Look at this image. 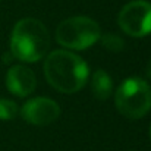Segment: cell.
<instances>
[{
	"label": "cell",
	"mask_w": 151,
	"mask_h": 151,
	"mask_svg": "<svg viewBox=\"0 0 151 151\" xmlns=\"http://www.w3.org/2000/svg\"><path fill=\"white\" fill-rule=\"evenodd\" d=\"M44 75L54 90L65 94L78 93L88 79V65L75 53L54 50L44 60Z\"/></svg>",
	"instance_id": "cell-1"
},
{
	"label": "cell",
	"mask_w": 151,
	"mask_h": 151,
	"mask_svg": "<svg viewBox=\"0 0 151 151\" xmlns=\"http://www.w3.org/2000/svg\"><path fill=\"white\" fill-rule=\"evenodd\" d=\"M50 47V35L43 22L35 18L21 19L10 35V51L13 57L32 63L46 56Z\"/></svg>",
	"instance_id": "cell-2"
},
{
	"label": "cell",
	"mask_w": 151,
	"mask_h": 151,
	"mask_svg": "<svg viewBox=\"0 0 151 151\" xmlns=\"http://www.w3.org/2000/svg\"><path fill=\"white\" fill-rule=\"evenodd\" d=\"M114 103L125 117L141 119L151 109V87L142 78H128L116 90Z\"/></svg>",
	"instance_id": "cell-3"
},
{
	"label": "cell",
	"mask_w": 151,
	"mask_h": 151,
	"mask_svg": "<svg viewBox=\"0 0 151 151\" xmlns=\"http://www.w3.org/2000/svg\"><path fill=\"white\" fill-rule=\"evenodd\" d=\"M101 37L99 24L87 16H72L62 21L56 29L60 46L72 50H85L94 46Z\"/></svg>",
	"instance_id": "cell-4"
},
{
	"label": "cell",
	"mask_w": 151,
	"mask_h": 151,
	"mask_svg": "<svg viewBox=\"0 0 151 151\" xmlns=\"http://www.w3.org/2000/svg\"><path fill=\"white\" fill-rule=\"evenodd\" d=\"M117 24L131 37H145L151 34V3L145 0L129 1L122 7Z\"/></svg>",
	"instance_id": "cell-5"
},
{
	"label": "cell",
	"mask_w": 151,
	"mask_h": 151,
	"mask_svg": "<svg viewBox=\"0 0 151 151\" xmlns=\"http://www.w3.org/2000/svg\"><path fill=\"white\" fill-rule=\"evenodd\" d=\"M21 114L25 122L34 126H47L59 117L60 107L51 99L35 97L28 100L22 106Z\"/></svg>",
	"instance_id": "cell-6"
},
{
	"label": "cell",
	"mask_w": 151,
	"mask_h": 151,
	"mask_svg": "<svg viewBox=\"0 0 151 151\" xmlns=\"http://www.w3.org/2000/svg\"><path fill=\"white\" fill-rule=\"evenodd\" d=\"M6 87L13 96L27 97L37 87L35 73L24 65H15L6 73Z\"/></svg>",
	"instance_id": "cell-7"
},
{
	"label": "cell",
	"mask_w": 151,
	"mask_h": 151,
	"mask_svg": "<svg viewBox=\"0 0 151 151\" xmlns=\"http://www.w3.org/2000/svg\"><path fill=\"white\" fill-rule=\"evenodd\" d=\"M91 90L97 100L106 101L113 93V81L106 70H96L91 78Z\"/></svg>",
	"instance_id": "cell-8"
},
{
	"label": "cell",
	"mask_w": 151,
	"mask_h": 151,
	"mask_svg": "<svg viewBox=\"0 0 151 151\" xmlns=\"http://www.w3.org/2000/svg\"><path fill=\"white\" fill-rule=\"evenodd\" d=\"M100 40L103 47L106 50L111 51V53H119V51H122L125 49L123 40L119 35H116V34H104V35L100 37Z\"/></svg>",
	"instance_id": "cell-9"
},
{
	"label": "cell",
	"mask_w": 151,
	"mask_h": 151,
	"mask_svg": "<svg viewBox=\"0 0 151 151\" xmlns=\"http://www.w3.org/2000/svg\"><path fill=\"white\" fill-rule=\"evenodd\" d=\"M18 114L16 103L7 99H0V120H12Z\"/></svg>",
	"instance_id": "cell-10"
},
{
	"label": "cell",
	"mask_w": 151,
	"mask_h": 151,
	"mask_svg": "<svg viewBox=\"0 0 151 151\" xmlns=\"http://www.w3.org/2000/svg\"><path fill=\"white\" fill-rule=\"evenodd\" d=\"M147 76L151 79V60L148 62V65H147Z\"/></svg>",
	"instance_id": "cell-11"
},
{
	"label": "cell",
	"mask_w": 151,
	"mask_h": 151,
	"mask_svg": "<svg viewBox=\"0 0 151 151\" xmlns=\"http://www.w3.org/2000/svg\"><path fill=\"white\" fill-rule=\"evenodd\" d=\"M150 138H151V129H150Z\"/></svg>",
	"instance_id": "cell-12"
}]
</instances>
